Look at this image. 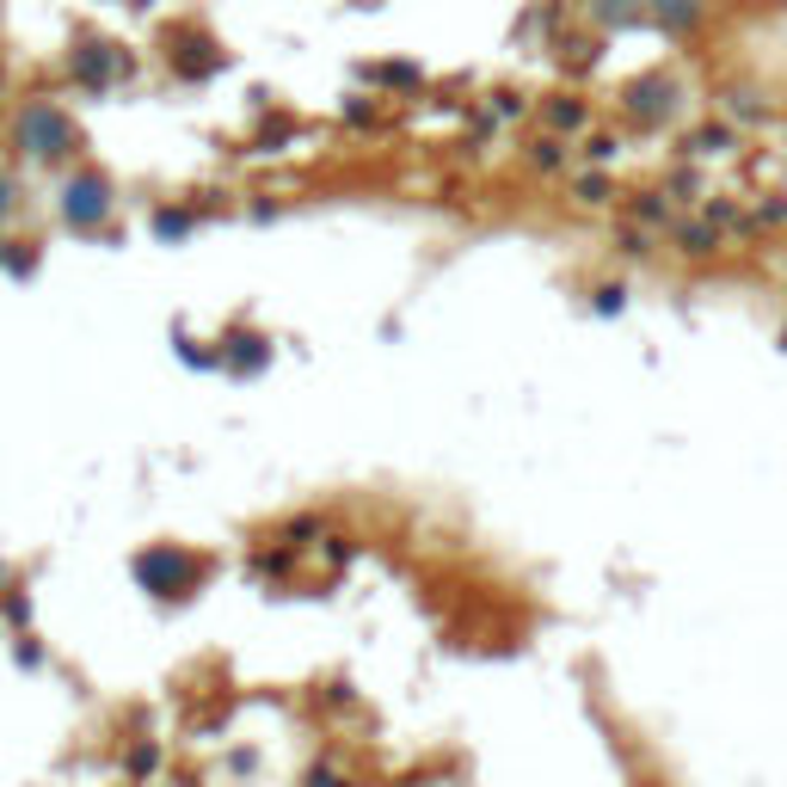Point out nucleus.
<instances>
[{"instance_id":"f257e3e1","label":"nucleus","mask_w":787,"mask_h":787,"mask_svg":"<svg viewBox=\"0 0 787 787\" xmlns=\"http://www.w3.org/2000/svg\"><path fill=\"white\" fill-rule=\"evenodd\" d=\"M160 56L179 80H210L228 68V44H222L203 19H172L167 32H160Z\"/></svg>"},{"instance_id":"f03ea898","label":"nucleus","mask_w":787,"mask_h":787,"mask_svg":"<svg viewBox=\"0 0 787 787\" xmlns=\"http://www.w3.org/2000/svg\"><path fill=\"white\" fill-rule=\"evenodd\" d=\"M13 142L32 160H63L75 148V117L56 99H25V111L13 117Z\"/></svg>"},{"instance_id":"7ed1b4c3","label":"nucleus","mask_w":787,"mask_h":787,"mask_svg":"<svg viewBox=\"0 0 787 787\" xmlns=\"http://www.w3.org/2000/svg\"><path fill=\"white\" fill-rule=\"evenodd\" d=\"M68 75H75L87 93H105L111 80H124V75H130V56L111 44V37H80L75 56H68Z\"/></svg>"},{"instance_id":"20e7f679","label":"nucleus","mask_w":787,"mask_h":787,"mask_svg":"<svg viewBox=\"0 0 787 787\" xmlns=\"http://www.w3.org/2000/svg\"><path fill=\"white\" fill-rule=\"evenodd\" d=\"M63 216L75 222V228H93V222H105V216H111V185L99 179V172H80V179H68Z\"/></svg>"},{"instance_id":"39448f33","label":"nucleus","mask_w":787,"mask_h":787,"mask_svg":"<svg viewBox=\"0 0 787 787\" xmlns=\"http://www.w3.org/2000/svg\"><path fill=\"white\" fill-rule=\"evenodd\" d=\"M621 105H628V117H640V124H659V117L677 111V87H671L664 75H647V80H633L628 93H621Z\"/></svg>"},{"instance_id":"423d86ee","label":"nucleus","mask_w":787,"mask_h":787,"mask_svg":"<svg viewBox=\"0 0 787 787\" xmlns=\"http://www.w3.org/2000/svg\"><path fill=\"white\" fill-rule=\"evenodd\" d=\"M701 13H708V0H659L664 32H695V25H701Z\"/></svg>"},{"instance_id":"0eeeda50","label":"nucleus","mask_w":787,"mask_h":787,"mask_svg":"<svg viewBox=\"0 0 787 787\" xmlns=\"http://www.w3.org/2000/svg\"><path fill=\"white\" fill-rule=\"evenodd\" d=\"M597 19L603 25H633V19H640V0H597Z\"/></svg>"},{"instance_id":"6e6552de","label":"nucleus","mask_w":787,"mask_h":787,"mask_svg":"<svg viewBox=\"0 0 787 787\" xmlns=\"http://www.w3.org/2000/svg\"><path fill=\"white\" fill-rule=\"evenodd\" d=\"M548 117H554V124H585V105H578V99H572V105H554V111H548Z\"/></svg>"},{"instance_id":"1a4fd4ad","label":"nucleus","mask_w":787,"mask_h":787,"mask_svg":"<svg viewBox=\"0 0 787 787\" xmlns=\"http://www.w3.org/2000/svg\"><path fill=\"white\" fill-rule=\"evenodd\" d=\"M375 80H394V87H413V80H418V68H401V63H394V68H375Z\"/></svg>"},{"instance_id":"9d476101","label":"nucleus","mask_w":787,"mask_h":787,"mask_svg":"<svg viewBox=\"0 0 787 787\" xmlns=\"http://www.w3.org/2000/svg\"><path fill=\"white\" fill-rule=\"evenodd\" d=\"M0 210H7V179H0Z\"/></svg>"},{"instance_id":"9b49d317","label":"nucleus","mask_w":787,"mask_h":787,"mask_svg":"<svg viewBox=\"0 0 787 787\" xmlns=\"http://www.w3.org/2000/svg\"><path fill=\"white\" fill-rule=\"evenodd\" d=\"M0 99H7V68H0Z\"/></svg>"},{"instance_id":"f8f14e48","label":"nucleus","mask_w":787,"mask_h":787,"mask_svg":"<svg viewBox=\"0 0 787 787\" xmlns=\"http://www.w3.org/2000/svg\"><path fill=\"white\" fill-rule=\"evenodd\" d=\"M357 7H382V0H357Z\"/></svg>"}]
</instances>
